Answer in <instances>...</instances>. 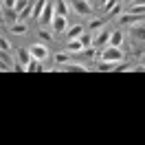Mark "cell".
I'll return each instance as SVG.
<instances>
[{"mask_svg": "<svg viewBox=\"0 0 145 145\" xmlns=\"http://www.w3.org/2000/svg\"><path fill=\"white\" fill-rule=\"evenodd\" d=\"M0 59H2V62H11L9 51H2V48H0Z\"/></svg>", "mask_w": 145, "mask_h": 145, "instance_id": "24", "label": "cell"}, {"mask_svg": "<svg viewBox=\"0 0 145 145\" xmlns=\"http://www.w3.org/2000/svg\"><path fill=\"white\" fill-rule=\"evenodd\" d=\"M117 62H106V59H99V64H97L99 71H117Z\"/></svg>", "mask_w": 145, "mask_h": 145, "instance_id": "16", "label": "cell"}, {"mask_svg": "<svg viewBox=\"0 0 145 145\" xmlns=\"http://www.w3.org/2000/svg\"><path fill=\"white\" fill-rule=\"evenodd\" d=\"M2 16H5V20H7L9 24L18 22V11L16 9H2Z\"/></svg>", "mask_w": 145, "mask_h": 145, "instance_id": "14", "label": "cell"}, {"mask_svg": "<svg viewBox=\"0 0 145 145\" xmlns=\"http://www.w3.org/2000/svg\"><path fill=\"white\" fill-rule=\"evenodd\" d=\"M16 2L18 0H0V7L2 9H16Z\"/></svg>", "mask_w": 145, "mask_h": 145, "instance_id": "20", "label": "cell"}, {"mask_svg": "<svg viewBox=\"0 0 145 145\" xmlns=\"http://www.w3.org/2000/svg\"><path fill=\"white\" fill-rule=\"evenodd\" d=\"M110 35H112V31L101 29V33L92 40V48H103V46H108V44H110Z\"/></svg>", "mask_w": 145, "mask_h": 145, "instance_id": "5", "label": "cell"}, {"mask_svg": "<svg viewBox=\"0 0 145 145\" xmlns=\"http://www.w3.org/2000/svg\"><path fill=\"white\" fill-rule=\"evenodd\" d=\"M53 18H55V2H46L44 5V9H42V16H40V24L44 27V24H51L53 22Z\"/></svg>", "mask_w": 145, "mask_h": 145, "instance_id": "3", "label": "cell"}, {"mask_svg": "<svg viewBox=\"0 0 145 145\" xmlns=\"http://www.w3.org/2000/svg\"><path fill=\"white\" fill-rule=\"evenodd\" d=\"M0 48H2V51H9V48H11V44L5 40V37H0Z\"/></svg>", "mask_w": 145, "mask_h": 145, "instance_id": "25", "label": "cell"}, {"mask_svg": "<svg viewBox=\"0 0 145 145\" xmlns=\"http://www.w3.org/2000/svg\"><path fill=\"white\" fill-rule=\"evenodd\" d=\"M132 37H134L136 42H145V20H141V22H136V24H132Z\"/></svg>", "mask_w": 145, "mask_h": 145, "instance_id": "6", "label": "cell"}, {"mask_svg": "<svg viewBox=\"0 0 145 145\" xmlns=\"http://www.w3.org/2000/svg\"><path fill=\"white\" fill-rule=\"evenodd\" d=\"M84 48H86V46H84V42L79 40V37L68 40V44H66V51H68V53H82Z\"/></svg>", "mask_w": 145, "mask_h": 145, "instance_id": "8", "label": "cell"}, {"mask_svg": "<svg viewBox=\"0 0 145 145\" xmlns=\"http://www.w3.org/2000/svg\"><path fill=\"white\" fill-rule=\"evenodd\" d=\"M99 59H106V62H117L121 64L123 59H125V53L121 51V46H103L99 53Z\"/></svg>", "mask_w": 145, "mask_h": 145, "instance_id": "1", "label": "cell"}, {"mask_svg": "<svg viewBox=\"0 0 145 145\" xmlns=\"http://www.w3.org/2000/svg\"><path fill=\"white\" fill-rule=\"evenodd\" d=\"M103 24H106V20H92L90 24H88V29H90V31H101Z\"/></svg>", "mask_w": 145, "mask_h": 145, "instance_id": "19", "label": "cell"}, {"mask_svg": "<svg viewBox=\"0 0 145 145\" xmlns=\"http://www.w3.org/2000/svg\"><path fill=\"white\" fill-rule=\"evenodd\" d=\"M123 44V33L121 31H112L110 35V46H121Z\"/></svg>", "mask_w": 145, "mask_h": 145, "instance_id": "15", "label": "cell"}, {"mask_svg": "<svg viewBox=\"0 0 145 145\" xmlns=\"http://www.w3.org/2000/svg\"><path fill=\"white\" fill-rule=\"evenodd\" d=\"M68 62H71V53H68V51L55 55V64H57V66H64V64H68Z\"/></svg>", "mask_w": 145, "mask_h": 145, "instance_id": "18", "label": "cell"}, {"mask_svg": "<svg viewBox=\"0 0 145 145\" xmlns=\"http://www.w3.org/2000/svg\"><path fill=\"white\" fill-rule=\"evenodd\" d=\"M141 20H145L143 13H130V16H121V22H123V24H136V22H141Z\"/></svg>", "mask_w": 145, "mask_h": 145, "instance_id": "11", "label": "cell"}, {"mask_svg": "<svg viewBox=\"0 0 145 145\" xmlns=\"http://www.w3.org/2000/svg\"><path fill=\"white\" fill-rule=\"evenodd\" d=\"M31 59H33V57H31V51H29V48H18V62L22 64L24 68L29 66V62H31Z\"/></svg>", "mask_w": 145, "mask_h": 145, "instance_id": "10", "label": "cell"}, {"mask_svg": "<svg viewBox=\"0 0 145 145\" xmlns=\"http://www.w3.org/2000/svg\"><path fill=\"white\" fill-rule=\"evenodd\" d=\"M29 51H31V57L37 59V62H44L46 57H48V48H46V44H31V46H29Z\"/></svg>", "mask_w": 145, "mask_h": 145, "instance_id": "4", "label": "cell"}, {"mask_svg": "<svg viewBox=\"0 0 145 145\" xmlns=\"http://www.w3.org/2000/svg\"><path fill=\"white\" fill-rule=\"evenodd\" d=\"M9 29H11V33L13 35H27V24L24 22H13V24H9Z\"/></svg>", "mask_w": 145, "mask_h": 145, "instance_id": "12", "label": "cell"}, {"mask_svg": "<svg viewBox=\"0 0 145 145\" xmlns=\"http://www.w3.org/2000/svg\"><path fill=\"white\" fill-rule=\"evenodd\" d=\"M79 40H82V42H84V46H90V42H92V40H90V35H88L86 31H84L82 35H79Z\"/></svg>", "mask_w": 145, "mask_h": 145, "instance_id": "23", "label": "cell"}, {"mask_svg": "<svg viewBox=\"0 0 145 145\" xmlns=\"http://www.w3.org/2000/svg\"><path fill=\"white\" fill-rule=\"evenodd\" d=\"M82 33H84V27H82V24H72V27L66 31V37H68V40H75V37H79Z\"/></svg>", "mask_w": 145, "mask_h": 145, "instance_id": "13", "label": "cell"}, {"mask_svg": "<svg viewBox=\"0 0 145 145\" xmlns=\"http://www.w3.org/2000/svg\"><path fill=\"white\" fill-rule=\"evenodd\" d=\"M51 27H53V31H66L68 29V22H66V16H57L55 13V18H53V22H51Z\"/></svg>", "mask_w": 145, "mask_h": 145, "instance_id": "7", "label": "cell"}, {"mask_svg": "<svg viewBox=\"0 0 145 145\" xmlns=\"http://www.w3.org/2000/svg\"><path fill=\"white\" fill-rule=\"evenodd\" d=\"M132 5H138V7H145V0H132Z\"/></svg>", "mask_w": 145, "mask_h": 145, "instance_id": "26", "label": "cell"}, {"mask_svg": "<svg viewBox=\"0 0 145 145\" xmlns=\"http://www.w3.org/2000/svg\"><path fill=\"white\" fill-rule=\"evenodd\" d=\"M68 11H71L68 0H57V2H55V13H57V16H68Z\"/></svg>", "mask_w": 145, "mask_h": 145, "instance_id": "9", "label": "cell"}, {"mask_svg": "<svg viewBox=\"0 0 145 145\" xmlns=\"http://www.w3.org/2000/svg\"><path fill=\"white\" fill-rule=\"evenodd\" d=\"M37 35H40V40H44V42H51V40H53V33H48V31H42V29L37 31Z\"/></svg>", "mask_w": 145, "mask_h": 145, "instance_id": "21", "label": "cell"}, {"mask_svg": "<svg viewBox=\"0 0 145 145\" xmlns=\"http://www.w3.org/2000/svg\"><path fill=\"white\" fill-rule=\"evenodd\" d=\"M46 2H48V0H37L35 5H33V13H31L33 18L40 20V16H42V9H44V5H46Z\"/></svg>", "mask_w": 145, "mask_h": 145, "instance_id": "17", "label": "cell"}, {"mask_svg": "<svg viewBox=\"0 0 145 145\" xmlns=\"http://www.w3.org/2000/svg\"><path fill=\"white\" fill-rule=\"evenodd\" d=\"M143 64H145V55H143Z\"/></svg>", "mask_w": 145, "mask_h": 145, "instance_id": "27", "label": "cell"}, {"mask_svg": "<svg viewBox=\"0 0 145 145\" xmlns=\"http://www.w3.org/2000/svg\"><path fill=\"white\" fill-rule=\"evenodd\" d=\"M71 9L79 16H90L92 13V7H90V0H68Z\"/></svg>", "mask_w": 145, "mask_h": 145, "instance_id": "2", "label": "cell"}, {"mask_svg": "<svg viewBox=\"0 0 145 145\" xmlns=\"http://www.w3.org/2000/svg\"><path fill=\"white\" fill-rule=\"evenodd\" d=\"M101 2H108V0H101Z\"/></svg>", "mask_w": 145, "mask_h": 145, "instance_id": "28", "label": "cell"}, {"mask_svg": "<svg viewBox=\"0 0 145 145\" xmlns=\"http://www.w3.org/2000/svg\"><path fill=\"white\" fill-rule=\"evenodd\" d=\"M27 5H29V0H18V2H16V11H18V16H20V11L24 9Z\"/></svg>", "mask_w": 145, "mask_h": 145, "instance_id": "22", "label": "cell"}]
</instances>
